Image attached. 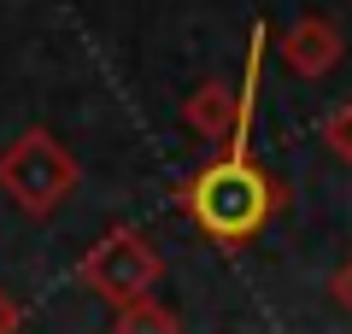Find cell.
I'll use <instances>...</instances> for the list:
<instances>
[{
  "instance_id": "cell-1",
  "label": "cell",
  "mask_w": 352,
  "mask_h": 334,
  "mask_svg": "<svg viewBox=\"0 0 352 334\" xmlns=\"http://www.w3.org/2000/svg\"><path fill=\"white\" fill-rule=\"evenodd\" d=\"M264 211H270V188H264V176L252 170V164H241V159L212 164V170L194 182V217H200L212 235H223V241H247L264 223Z\"/></svg>"
},
{
  "instance_id": "cell-2",
  "label": "cell",
  "mask_w": 352,
  "mask_h": 334,
  "mask_svg": "<svg viewBox=\"0 0 352 334\" xmlns=\"http://www.w3.org/2000/svg\"><path fill=\"white\" fill-rule=\"evenodd\" d=\"M71 182H76L71 159H65L41 129H36V135H24L18 147L0 153V188H6L24 211H36V217L59 205V199L71 194Z\"/></svg>"
},
{
  "instance_id": "cell-3",
  "label": "cell",
  "mask_w": 352,
  "mask_h": 334,
  "mask_svg": "<svg viewBox=\"0 0 352 334\" xmlns=\"http://www.w3.org/2000/svg\"><path fill=\"white\" fill-rule=\"evenodd\" d=\"M82 276L100 287L106 299H141L153 287V276H159V258H153V247H141L135 235H106L100 247L88 252Z\"/></svg>"
},
{
  "instance_id": "cell-4",
  "label": "cell",
  "mask_w": 352,
  "mask_h": 334,
  "mask_svg": "<svg viewBox=\"0 0 352 334\" xmlns=\"http://www.w3.org/2000/svg\"><path fill=\"white\" fill-rule=\"evenodd\" d=\"M335 53H340L335 30H329V24H317V18H311V24H300L288 41H282V59H288L300 76H323L329 65H335Z\"/></svg>"
},
{
  "instance_id": "cell-5",
  "label": "cell",
  "mask_w": 352,
  "mask_h": 334,
  "mask_svg": "<svg viewBox=\"0 0 352 334\" xmlns=\"http://www.w3.org/2000/svg\"><path fill=\"white\" fill-rule=\"evenodd\" d=\"M188 124H194V129H206V135H223V129L235 124V106H229V94H223V88H206V94H194Z\"/></svg>"
},
{
  "instance_id": "cell-6",
  "label": "cell",
  "mask_w": 352,
  "mask_h": 334,
  "mask_svg": "<svg viewBox=\"0 0 352 334\" xmlns=\"http://www.w3.org/2000/svg\"><path fill=\"white\" fill-rule=\"evenodd\" d=\"M329 147H335L340 159H352V106L329 118Z\"/></svg>"
},
{
  "instance_id": "cell-7",
  "label": "cell",
  "mask_w": 352,
  "mask_h": 334,
  "mask_svg": "<svg viewBox=\"0 0 352 334\" xmlns=\"http://www.w3.org/2000/svg\"><path fill=\"white\" fill-rule=\"evenodd\" d=\"M0 329H18V305H6V293H0Z\"/></svg>"
}]
</instances>
